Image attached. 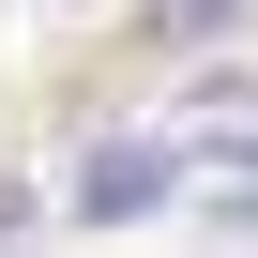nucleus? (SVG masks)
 <instances>
[{"instance_id":"nucleus-1","label":"nucleus","mask_w":258,"mask_h":258,"mask_svg":"<svg viewBox=\"0 0 258 258\" xmlns=\"http://www.w3.org/2000/svg\"><path fill=\"white\" fill-rule=\"evenodd\" d=\"M182 137H121V152H91V182H76V213L91 228H121V213H152V198H182Z\"/></svg>"},{"instance_id":"nucleus-2","label":"nucleus","mask_w":258,"mask_h":258,"mask_svg":"<svg viewBox=\"0 0 258 258\" xmlns=\"http://www.w3.org/2000/svg\"><path fill=\"white\" fill-rule=\"evenodd\" d=\"M152 16H167V31H182V46H213V31H228V16H243V0H152Z\"/></svg>"},{"instance_id":"nucleus-3","label":"nucleus","mask_w":258,"mask_h":258,"mask_svg":"<svg viewBox=\"0 0 258 258\" xmlns=\"http://www.w3.org/2000/svg\"><path fill=\"white\" fill-rule=\"evenodd\" d=\"M228 167H258V137H243V152H228Z\"/></svg>"}]
</instances>
